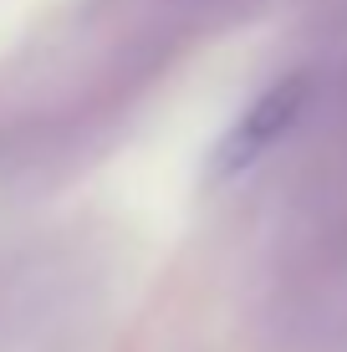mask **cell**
I'll list each match as a JSON object with an SVG mask.
<instances>
[{
  "label": "cell",
  "mask_w": 347,
  "mask_h": 352,
  "mask_svg": "<svg viewBox=\"0 0 347 352\" xmlns=\"http://www.w3.org/2000/svg\"><path fill=\"white\" fill-rule=\"evenodd\" d=\"M71 327L67 271L56 261L0 265V352H56Z\"/></svg>",
  "instance_id": "1"
},
{
  "label": "cell",
  "mask_w": 347,
  "mask_h": 352,
  "mask_svg": "<svg viewBox=\"0 0 347 352\" xmlns=\"http://www.w3.org/2000/svg\"><path fill=\"white\" fill-rule=\"evenodd\" d=\"M312 113V77L306 72H291V77H276L266 92H256L240 107L225 138L214 143L210 153V174L214 179H240L250 174L266 153H276L286 138L296 133V123Z\"/></svg>",
  "instance_id": "2"
}]
</instances>
